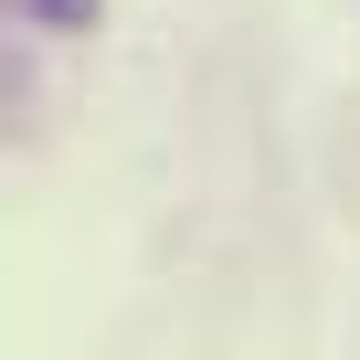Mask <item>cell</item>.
I'll return each mask as SVG.
<instances>
[{"label":"cell","instance_id":"cell-1","mask_svg":"<svg viewBox=\"0 0 360 360\" xmlns=\"http://www.w3.org/2000/svg\"><path fill=\"white\" fill-rule=\"evenodd\" d=\"M96 11V0H43V22H85Z\"/></svg>","mask_w":360,"mask_h":360}]
</instances>
